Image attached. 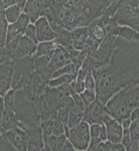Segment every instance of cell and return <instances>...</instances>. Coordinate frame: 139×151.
Listing matches in <instances>:
<instances>
[{"label":"cell","instance_id":"34","mask_svg":"<svg viewBox=\"0 0 139 151\" xmlns=\"http://www.w3.org/2000/svg\"><path fill=\"white\" fill-rule=\"evenodd\" d=\"M81 97L83 98V101H84L85 105L89 106L90 104L93 103L95 100L97 99V94H96V90H89V89H86L84 92H82L81 94Z\"/></svg>","mask_w":139,"mask_h":151},{"label":"cell","instance_id":"7","mask_svg":"<svg viewBox=\"0 0 139 151\" xmlns=\"http://www.w3.org/2000/svg\"><path fill=\"white\" fill-rule=\"evenodd\" d=\"M69 139L74 144L76 150H88L91 140L90 124L83 120L76 127L70 129Z\"/></svg>","mask_w":139,"mask_h":151},{"label":"cell","instance_id":"17","mask_svg":"<svg viewBox=\"0 0 139 151\" xmlns=\"http://www.w3.org/2000/svg\"><path fill=\"white\" fill-rule=\"evenodd\" d=\"M35 29H36V35H37V40L38 42L41 41H50V40H55L57 33L53 30L50 26V22L48 21L45 16L37 19V21L35 23Z\"/></svg>","mask_w":139,"mask_h":151},{"label":"cell","instance_id":"15","mask_svg":"<svg viewBox=\"0 0 139 151\" xmlns=\"http://www.w3.org/2000/svg\"><path fill=\"white\" fill-rule=\"evenodd\" d=\"M38 42L32 40L31 38L27 37L26 35H22L19 40L18 47L13 55V60L18 58H23L26 57H32L36 52ZM12 62V60H11Z\"/></svg>","mask_w":139,"mask_h":151},{"label":"cell","instance_id":"8","mask_svg":"<svg viewBox=\"0 0 139 151\" xmlns=\"http://www.w3.org/2000/svg\"><path fill=\"white\" fill-rule=\"evenodd\" d=\"M109 113L108 108L106 105L102 103L99 99H96L93 103L86 107L84 112V118L83 120L89 124L93 123H102V119L106 114ZM110 114V113H109Z\"/></svg>","mask_w":139,"mask_h":151},{"label":"cell","instance_id":"18","mask_svg":"<svg viewBox=\"0 0 139 151\" xmlns=\"http://www.w3.org/2000/svg\"><path fill=\"white\" fill-rule=\"evenodd\" d=\"M45 7L41 0H27L24 6L23 12L26 13L30 18L31 23H35L37 19L45 15Z\"/></svg>","mask_w":139,"mask_h":151},{"label":"cell","instance_id":"47","mask_svg":"<svg viewBox=\"0 0 139 151\" xmlns=\"http://www.w3.org/2000/svg\"><path fill=\"white\" fill-rule=\"evenodd\" d=\"M99 137L101 138L102 141H107V130L104 123H102V129H101V132H100Z\"/></svg>","mask_w":139,"mask_h":151},{"label":"cell","instance_id":"5","mask_svg":"<svg viewBox=\"0 0 139 151\" xmlns=\"http://www.w3.org/2000/svg\"><path fill=\"white\" fill-rule=\"evenodd\" d=\"M122 38L115 36L111 33H107V35L105 36V38L101 41L98 50H96V52L93 55H90L94 63V68H98L100 65H105L110 60V58L113 55L114 50L120 45Z\"/></svg>","mask_w":139,"mask_h":151},{"label":"cell","instance_id":"12","mask_svg":"<svg viewBox=\"0 0 139 151\" xmlns=\"http://www.w3.org/2000/svg\"><path fill=\"white\" fill-rule=\"evenodd\" d=\"M107 32L123 38L125 40L139 42V32L137 30L127 25H120L113 19H111L109 25L107 26Z\"/></svg>","mask_w":139,"mask_h":151},{"label":"cell","instance_id":"49","mask_svg":"<svg viewBox=\"0 0 139 151\" xmlns=\"http://www.w3.org/2000/svg\"><path fill=\"white\" fill-rule=\"evenodd\" d=\"M138 143H139V141H138Z\"/></svg>","mask_w":139,"mask_h":151},{"label":"cell","instance_id":"6","mask_svg":"<svg viewBox=\"0 0 139 151\" xmlns=\"http://www.w3.org/2000/svg\"><path fill=\"white\" fill-rule=\"evenodd\" d=\"M71 63H74L73 58L71 57L70 53L68 52V50H66L65 47L58 45V48L55 50V52H53L50 64H48V65L42 70V72L40 73V75L43 79V81L46 82V81H48V80L53 79V75L55 70L65 67V65L71 64Z\"/></svg>","mask_w":139,"mask_h":151},{"label":"cell","instance_id":"43","mask_svg":"<svg viewBox=\"0 0 139 151\" xmlns=\"http://www.w3.org/2000/svg\"><path fill=\"white\" fill-rule=\"evenodd\" d=\"M101 142H102V140L100 137H91L90 145H89V147H88V150L89 151H96L97 147H98Z\"/></svg>","mask_w":139,"mask_h":151},{"label":"cell","instance_id":"40","mask_svg":"<svg viewBox=\"0 0 139 151\" xmlns=\"http://www.w3.org/2000/svg\"><path fill=\"white\" fill-rule=\"evenodd\" d=\"M65 124L62 121L55 119V125H53V134L55 136H60L65 134Z\"/></svg>","mask_w":139,"mask_h":151},{"label":"cell","instance_id":"11","mask_svg":"<svg viewBox=\"0 0 139 151\" xmlns=\"http://www.w3.org/2000/svg\"><path fill=\"white\" fill-rule=\"evenodd\" d=\"M19 127L24 129L29 136V143L27 151H41L43 150V134L40 126L24 125L19 122Z\"/></svg>","mask_w":139,"mask_h":151},{"label":"cell","instance_id":"16","mask_svg":"<svg viewBox=\"0 0 139 151\" xmlns=\"http://www.w3.org/2000/svg\"><path fill=\"white\" fill-rule=\"evenodd\" d=\"M109 5H110V2L108 0H91L82 9V11L84 12L91 23L93 20L100 17Z\"/></svg>","mask_w":139,"mask_h":151},{"label":"cell","instance_id":"19","mask_svg":"<svg viewBox=\"0 0 139 151\" xmlns=\"http://www.w3.org/2000/svg\"><path fill=\"white\" fill-rule=\"evenodd\" d=\"M19 126V120L13 109L4 107V110L1 113V133L10 130Z\"/></svg>","mask_w":139,"mask_h":151},{"label":"cell","instance_id":"20","mask_svg":"<svg viewBox=\"0 0 139 151\" xmlns=\"http://www.w3.org/2000/svg\"><path fill=\"white\" fill-rule=\"evenodd\" d=\"M71 35L73 40V47L78 50H83L85 43L89 37V28L88 26L75 28L71 31Z\"/></svg>","mask_w":139,"mask_h":151},{"label":"cell","instance_id":"39","mask_svg":"<svg viewBox=\"0 0 139 151\" xmlns=\"http://www.w3.org/2000/svg\"><path fill=\"white\" fill-rule=\"evenodd\" d=\"M85 87H86V89L89 90H96V81H95L92 70L88 73L86 79H85Z\"/></svg>","mask_w":139,"mask_h":151},{"label":"cell","instance_id":"42","mask_svg":"<svg viewBox=\"0 0 139 151\" xmlns=\"http://www.w3.org/2000/svg\"><path fill=\"white\" fill-rule=\"evenodd\" d=\"M101 129H102V123L90 124V134H91V137H99Z\"/></svg>","mask_w":139,"mask_h":151},{"label":"cell","instance_id":"28","mask_svg":"<svg viewBox=\"0 0 139 151\" xmlns=\"http://www.w3.org/2000/svg\"><path fill=\"white\" fill-rule=\"evenodd\" d=\"M9 22L5 17L4 11H0V47H4L6 45V35L8 29Z\"/></svg>","mask_w":139,"mask_h":151},{"label":"cell","instance_id":"22","mask_svg":"<svg viewBox=\"0 0 139 151\" xmlns=\"http://www.w3.org/2000/svg\"><path fill=\"white\" fill-rule=\"evenodd\" d=\"M129 131H130L131 140H132L130 151H139V117L134 120H131Z\"/></svg>","mask_w":139,"mask_h":151},{"label":"cell","instance_id":"23","mask_svg":"<svg viewBox=\"0 0 139 151\" xmlns=\"http://www.w3.org/2000/svg\"><path fill=\"white\" fill-rule=\"evenodd\" d=\"M58 43L55 40H50V41H41L38 42L37 48H36V52L35 53V55L36 57H40V55H50L55 52L58 48Z\"/></svg>","mask_w":139,"mask_h":151},{"label":"cell","instance_id":"45","mask_svg":"<svg viewBox=\"0 0 139 151\" xmlns=\"http://www.w3.org/2000/svg\"><path fill=\"white\" fill-rule=\"evenodd\" d=\"M67 140H68V137L66 134L58 136V151H63Z\"/></svg>","mask_w":139,"mask_h":151},{"label":"cell","instance_id":"3","mask_svg":"<svg viewBox=\"0 0 139 151\" xmlns=\"http://www.w3.org/2000/svg\"><path fill=\"white\" fill-rule=\"evenodd\" d=\"M14 112L19 122L24 125L40 126L41 118L35 106L26 98L23 90H15V105Z\"/></svg>","mask_w":139,"mask_h":151},{"label":"cell","instance_id":"10","mask_svg":"<svg viewBox=\"0 0 139 151\" xmlns=\"http://www.w3.org/2000/svg\"><path fill=\"white\" fill-rule=\"evenodd\" d=\"M102 123L105 124L107 130V140L113 143H121L122 136H123V126L120 121H118L110 114H106Z\"/></svg>","mask_w":139,"mask_h":151},{"label":"cell","instance_id":"27","mask_svg":"<svg viewBox=\"0 0 139 151\" xmlns=\"http://www.w3.org/2000/svg\"><path fill=\"white\" fill-rule=\"evenodd\" d=\"M4 11V14H5V17L7 19V21L9 22V24L16 22V20L19 18V16L23 13V8L20 7L18 4H15V5H12L10 7H8Z\"/></svg>","mask_w":139,"mask_h":151},{"label":"cell","instance_id":"44","mask_svg":"<svg viewBox=\"0 0 139 151\" xmlns=\"http://www.w3.org/2000/svg\"><path fill=\"white\" fill-rule=\"evenodd\" d=\"M17 4V0H1L0 4V10H5L8 7Z\"/></svg>","mask_w":139,"mask_h":151},{"label":"cell","instance_id":"4","mask_svg":"<svg viewBox=\"0 0 139 151\" xmlns=\"http://www.w3.org/2000/svg\"><path fill=\"white\" fill-rule=\"evenodd\" d=\"M112 19L139 32V0H119L118 9Z\"/></svg>","mask_w":139,"mask_h":151},{"label":"cell","instance_id":"31","mask_svg":"<svg viewBox=\"0 0 139 151\" xmlns=\"http://www.w3.org/2000/svg\"><path fill=\"white\" fill-rule=\"evenodd\" d=\"M30 23H31L30 18H29V16L26 13H24V12L19 16V18L16 20V22H14L15 26L17 27V29L21 35H24V31H25V29L27 28V26Z\"/></svg>","mask_w":139,"mask_h":151},{"label":"cell","instance_id":"21","mask_svg":"<svg viewBox=\"0 0 139 151\" xmlns=\"http://www.w3.org/2000/svg\"><path fill=\"white\" fill-rule=\"evenodd\" d=\"M88 28H89V35L97 41H99V42H101L108 33L107 32V27L100 21L99 18L93 20L88 25Z\"/></svg>","mask_w":139,"mask_h":151},{"label":"cell","instance_id":"25","mask_svg":"<svg viewBox=\"0 0 139 151\" xmlns=\"http://www.w3.org/2000/svg\"><path fill=\"white\" fill-rule=\"evenodd\" d=\"M84 118V112L81 111L80 109H78L77 107L73 106L70 109V113H69V119H68V126L70 129L76 127L78 124H80L83 121Z\"/></svg>","mask_w":139,"mask_h":151},{"label":"cell","instance_id":"46","mask_svg":"<svg viewBox=\"0 0 139 151\" xmlns=\"http://www.w3.org/2000/svg\"><path fill=\"white\" fill-rule=\"evenodd\" d=\"M75 150H76V148H75L74 144H73V143L71 142V140L68 138V140H67V142H66V144L64 146V149H63V151H75Z\"/></svg>","mask_w":139,"mask_h":151},{"label":"cell","instance_id":"48","mask_svg":"<svg viewBox=\"0 0 139 151\" xmlns=\"http://www.w3.org/2000/svg\"><path fill=\"white\" fill-rule=\"evenodd\" d=\"M108 1L110 2V3H112V2H113V1H115V0H108Z\"/></svg>","mask_w":139,"mask_h":151},{"label":"cell","instance_id":"29","mask_svg":"<svg viewBox=\"0 0 139 151\" xmlns=\"http://www.w3.org/2000/svg\"><path fill=\"white\" fill-rule=\"evenodd\" d=\"M125 148L121 143H113L110 141H102L97 147V151H124Z\"/></svg>","mask_w":139,"mask_h":151},{"label":"cell","instance_id":"9","mask_svg":"<svg viewBox=\"0 0 139 151\" xmlns=\"http://www.w3.org/2000/svg\"><path fill=\"white\" fill-rule=\"evenodd\" d=\"M10 63L12 67L14 68V77H13V82H12V89H14L16 85L18 84V82L20 81L22 76L35 72V69L32 57L18 58V60H14Z\"/></svg>","mask_w":139,"mask_h":151},{"label":"cell","instance_id":"37","mask_svg":"<svg viewBox=\"0 0 139 151\" xmlns=\"http://www.w3.org/2000/svg\"><path fill=\"white\" fill-rule=\"evenodd\" d=\"M1 151H17L16 148L12 145L10 140L6 137L4 134H1V146H0Z\"/></svg>","mask_w":139,"mask_h":151},{"label":"cell","instance_id":"36","mask_svg":"<svg viewBox=\"0 0 139 151\" xmlns=\"http://www.w3.org/2000/svg\"><path fill=\"white\" fill-rule=\"evenodd\" d=\"M121 144L124 146L126 151H130L131 145H132V140H131L129 128H123V136H122Z\"/></svg>","mask_w":139,"mask_h":151},{"label":"cell","instance_id":"13","mask_svg":"<svg viewBox=\"0 0 139 151\" xmlns=\"http://www.w3.org/2000/svg\"><path fill=\"white\" fill-rule=\"evenodd\" d=\"M4 134L12 143V145L16 148L17 151H27L28 143H29V136L27 132L24 129L18 127L12 128L10 130L6 131Z\"/></svg>","mask_w":139,"mask_h":151},{"label":"cell","instance_id":"41","mask_svg":"<svg viewBox=\"0 0 139 151\" xmlns=\"http://www.w3.org/2000/svg\"><path fill=\"white\" fill-rule=\"evenodd\" d=\"M73 100H74L75 102V106L77 107L78 109H80L81 111L85 112V110H86V105H85L84 101H83V98L81 97V95L76 93L75 95H73Z\"/></svg>","mask_w":139,"mask_h":151},{"label":"cell","instance_id":"1","mask_svg":"<svg viewBox=\"0 0 139 151\" xmlns=\"http://www.w3.org/2000/svg\"><path fill=\"white\" fill-rule=\"evenodd\" d=\"M92 72L97 99L106 104L117 92L139 83V42L122 38L110 60Z\"/></svg>","mask_w":139,"mask_h":151},{"label":"cell","instance_id":"33","mask_svg":"<svg viewBox=\"0 0 139 151\" xmlns=\"http://www.w3.org/2000/svg\"><path fill=\"white\" fill-rule=\"evenodd\" d=\"M1 97H3L4 106L14 110V105H15V90L10 89L4 96Z\"/></svg>","mask_w":139,"mask_h":151},{"label":"cell","instance_id":"2","mask_svg":"<svg viewBox=\"0 0 139 151\" xmlns=\"http://www.w3.org/2000/svg\"><path fill=\"white\" fill-rule=\"evenodd\" d=\"M105 105L110 115L120 122L130 118L131 112L139 106V83L117 92Z\"/></svg>","mask_w":139,"mask_h":151},{"label":"cell","instance_id":"38","mask_svg":"<svg viewBox=\"0 0 139 151\" xmlns=\"http://www.w3.org/2000/svg\"><path fill=\"white\" fill-rule=\"evenodd\" d=\"M24 35H26L27 37L31 38V40L36 41V42H38L37 35H36V29H35V23H30L27 26V28H26L25 31H24Z\"/></svg>","mask_w":139,"mask_h":151},{"label":"cell","instance_id":"32","mask_svg":"<svg viewBox=\"0 0 139 151\" xmlns=\"http://www.w3.org/2000/svg\"><path fill=\"white\" fill-rule=\"evenodd\" d=\"M53 125H55V119L50 118L48 120L41 121L40 123V128L42 130V134L45 136H50L52 135L53 132Z\"/></svg>","mask_w":139,"mask_h":151},{"label":"cell","instance_id":"14","mask_svg":"<svg viewBox=\"0 0 139 151\" xmlns=\"http://www.w3.org/2000/svg\"><path fill=\"white\" fill-rule=\"evenodd\" d=\"M14 77V68L10 62L1 63L0 65V96H4L12 89Z\"/></svg>","mask_w":139,"mask_h":151},{"label":"cell","instance_id":"35","mask_svg":"<svg viewBox=\"0 0 139 151\" xmlns=\"http://www.w3.org/2000/svg\"><path fill=\"white\" fill-rule=\"evenodd\" d=\"M21 33L19 32L17 27L15 26L14 23L9 24L8 29H7V35H6V45H8L10 41H12L14 38H16L18 35H20Z\"/></svg>","mask_w":139,"mask_h":151},{"label":"cell","instance_id":"26","mask_svg":"<svg viewBox=\"0 0 139 151\" xmlns=\"http://www.w3.org/2000/svg\"><path fill=\"white\" fill-rule=\"evenodd\" d=\"M75 80H76V75L67 74V75H63V76H60V77L48 80V81L45 82V84H46V86L53 88V87L63 86V85H66V84H70V83L74 82Z\"/></svg>","mask_w":139,"mask_h":151},{"label":"cell","instance_id":"24","mask_svg":"<svg viewBox=\"0 0 139 151\" xmlns=\"http://www.w3.org/2000/svg\"><path fill=\"white\" fill-rule=\"evenodd\" d=\"M55 41L58 43V45L65 48L72 47L73 40H72V35H71V31L66 28L60 29L58 32H57V36L55 38Z\"/></svg>","mask_w":139,"mask_h":151},{"label":"cell","instance_id":"30","mask_svg":"<svg viewBox=\"0 0 139 151\" xmlns=\"http://www.w3.org/2000/svg\"><path fill=\"white\" fill-rule=\"evenodd\" d=\"M43 144L45 151H58V136L53 134L50 136L43 135Z\"/></svg>","mask_w":139,"mask_h":151}]
</instances>
